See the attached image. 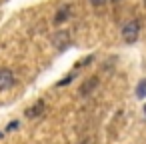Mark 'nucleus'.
<instances>
[{
    "label": "nucleus",
    "instance_id": "obj_9",
    "mask_svg": "<svg viewBox=\"0 0 146 144\" xmlns=\"http://www.w3.org/2000/svg\"><path fill=\"white\" fill-rule=\"evenodd\" d=\"M16 128H18V120H12V122L6 126V130H8V132H12V130H16Z\"/></svg>",
    "mask_w": 146,
    "mask_h": 144
},
{
    "label": "nucleus",
    "instance_id": "obj_6",
    "mask_svg": "<svg viewBox=\"0 0 146 144\" xmlns=\"http://www.w3.org/2000/svg\"><path fill=\"white\" fill-rule=\"evenodd\" d=\"M68 16H70V4H62L56 10V14H54V22L56 24H62L64 20H68Z\"/></svg>",
    "mask_w": 146,
    "mask_h": 144
},
{
    "label": "nucleus",
    "instance_id": "obj_10",
    "mask_svg": "<svg viewBox=\"0 0 146 144\" xmlns=\"http://www.w3.org/2000/svg\"><path fill=\"white\" fill-rule=\"evenodd\" d=\"M104 2H108V0H90V4H92V6H102Z\"/></svg>",
    "mask_w": 146,
    "mask_h": 144
},
{
    "label": "nucleus",
    "instance_id": "obj_5",
    "mask_svg": "<svg viewBox=\"0 0 146 144\" xmlns=\"http://www.w3.org/2000/svg\"><path fill=\"white\" fill-rule=\"evenodd\" d=\"M44 108H46V102L40 98V100H36L30 108H26V118H38V116H42V112H44Z\"/></svg>",
    "mask_w": 146,
    "mask_h": 144
},
{
    "label": "nucleus",
    "instance_id": "obj_3",
    "mask_svg": "<svg viewBox=\"0 0 146 144\" xmlns=\"http://www.w3.org/2000/svg\"><path fill=\"white\" fill-rule=\"evenodd\" d=\"M68 44H70V32H68V30H58V32L52 36V46H54V48L64 50Z\"/></svg>",
    "mask_w": 146,
    "mask_h": 144
},
{
    "label": "nucleus",
    "instance_id": "obj_14",
    "mask_svg": "<svg viewBox=\"0 0 146 144\" xmlns=\"http://www.w3.org/2000/svg\"><path fill=\"white\" fill-rule=\"evenodd\" d=\"M0 136H2V132H0Z\"/></svg>",
    "mask_w": 146,
    "mask_h": 144
},
{
    "label": "nucleus",
    "instance_id": "obj_8",
    "mask_svg": "<svg viewBox=\"0 0 146 144\" xmlns=\"http://www.w3.org/2000/svg\"><path fill=\"white\" fill-rule=\"evenodd\" d=\"M72 80H74V74H68V76H66V78H62V80H60L56 86H58V88H60V86H66V84H70Z\"/></svg>",
    "mask_w": 146,
    "mask_h": 144
},
{
    "label": "nucleus",
    "instance_id": "obj_7",
    "mask_svg": "<svg viewBox=\"0 0 146 144\" xmlns=\"http://www.w3.org/2000/svg\"><path fill=\"white\" fill-rule=\"evenodd\" d=\"M136 96L138 98H146V80H140L136 86Z\"/></svg>",
    "mask_w": 146,
    "mask_h": 144
},
{
    "label": "nucleus",
    "instance_id": "obj_12",
    "mask_svg": "<svg viewBox=\"0 0 146 144\" xmlns=\"http://www.w3.org/2000/svg\"><path fill=\"white\" fill-rule=\"evenodd\" d=\"M80 144H88V142H80Z\"/></svg>",
    "mask_w": 146,
    "mask_h": 144
},
{
    "label": "nucleus",
    "instance_id": "obj_15",
    "mask_svg": "<svg viewBox=\"0 0 146 144\" xmlns=\"http://www.w3.org/2000/svg\"><path fill=\"white\" fill-rule=\"evenodd\" d=\"M144 4H146V0H144Z\"/></svg>",
    "mask_w": 146,
    "mask_h": 144
},
{
    "label": "nucleus",
    "instance_id": "obj_1",
    "mask_svg": "<svg viewBox=\"0 0 146 144\" xmlns=\"http://www.w3.org/2000/svg\"><path fill=\"white\" fill-rule=\"evenodd\" d=\"M138 34H140V22L138 20H130L122 26V38L126 44H132L138 40Z\"/></svg>",
    "mask_w": 146,
    "mask_h": 144
},
{
    "label": "nucleus",
    "instance_id": "obj_13",
    "mask_svg": "<svg viewBox=\"0 0 146 144\" xmlns=\"http://www.w3.org/2000/svg\"><path fill=\"white\" fill-rule=\"evenodd\" d=\"M144 112H146V106H144Z\"/></svg>",
    "mask_w": 146,
    "mask_h": 144
},
{
    "label": "nucleus",
    "instance_id": "obj_4",
    "mask_svg": "<svg viewBox=\"0 0 146 144\" xmlns=\"http://www.w3.org/2000/svg\"><path fill=\"white\" fill-rule=\"evenodd\" d=\"M96 86H98V76H90V78H86L82 84H80V88H78V94L80 96H90L94 90H96Z\"/></svg>",
    "mask_w": 146,
    "mask_h": 144
},
{
    "label": "nucleus",
    "instance_id": "obj_2",
    "mask_svg": "<svg viewBox=\"0 0 146 144\" xmlns=\"http://www.w3.org/2000/svg\"><path fill=\"white\" fill-rule=\"evenodd\" d=\"M16 78L12 74V70L8 68H0V92H4V90H10L14 86Z\"/></svg>",
    "mask_w": 146,
    "mask_h": 144
},
{
    "label": "nucleus",
    "instance_id": "obj_11",
    "mask_svg": "<svg viewBox=\"0 0 146 144\" xmlns=\"http://www.w3.org/2000/svg\"><path fill=\"white\" fill-rule=\"evenodd\" d=\"M112 2H120V0H112Z\"/></svg>",
    "mask_w": 146,
    "mask_h": 144
}]
</instances>
